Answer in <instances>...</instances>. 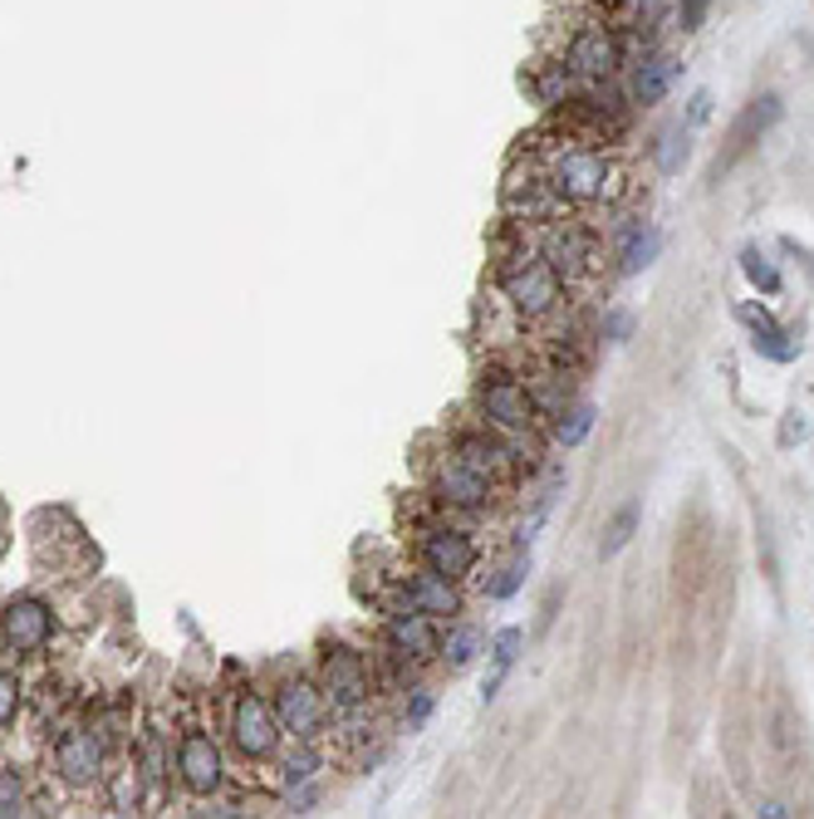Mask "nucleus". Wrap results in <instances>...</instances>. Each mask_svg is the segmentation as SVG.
Returning a JSON list of instances; mask_svg holds the SVG:
<instances>
[{
	"mask_svg": "<svg viewBox=\"0 0 814 819\" xmlns=\"http://www.w3.org/2000/svg\"><path fill=\"white\" fill-rule=\"evenodd\" d=\"M501 211H505V221L520 226V231H545V226H555V221L570 216V207H564L560 191H555V182L545 177V167H540L530 153H520L511 163V173H505Z\"/></svg>",
	"mask_w": 814,
	"mask_h": 819,
	"instance_id": "nucleus-1",
	"label": "nucleus"
},
{
	"mask_svg": "<svg viewBox=\"0 0 814 819\" xmlns=\"http://www.w3.org/2000/svg\"><path fill=\"white\" fill-rule=\"evenodd\" d=\"M477 407H481V423L505 432V437H535V432L545 427L535 397H530V383L520 379V373L501 369V363L477 379Z\"/></svg>",
	"mask_w": 814,
	"mask_h": 819,
	"instance_id": "nucleus-2",
	"label": "nucleus"
},
{
	"mask_svg": "<svg viewBox=\"0 0 814 819\" xmlns=\"http://www.w3.org/2000/svg\"><path fill=\"white\" fill-rule=\"evenodd\" d=\"M535 246H540V256L555 266L564 290L584 286V280H594L598 270H604V236H598L589 221H580V216H564V221L535 231Z\"/></svg>",
	"mask_w": 814,
	"mask_h": 819,
	"instance_id": "nucleus-3",
	"label": "nucleus"
},
{
	"mask_svg": "<svg viewBox=\"0 0 814 819\" xmlns=\"http://www.w3.org/2000/svg\"><path fill=\"white\" fill-rule=\"evenodd\" d=\"M427 486H432V500H437V506L467 510V516H481V510L495 500V491H501V486L486 481L477 466H467L451 447L432 462V471H427Z\"/></svg>",
	"mask_w": 814,
	"mask_h": 819,
	"instance_id": "nucleus-4",
	"label": "nucleus"
},
{
	"mask_svg": "<svg viewBox=\"0 0 814 819\" xmlns=\"http://www.w3.org/2000/svg\"><path fill=\"white\" fill-rule=\"evenodd\" d=\"M560 60L580 79H614L618 64H624V40H618L614 25H604V20H584V25H574L570 35H564Z\"/></svg>",
	"mask_w": 814,
	"mask_h": 819,
	"instance_id": "nucleus-5",
	"label": "nucleus"
},
{
	"mask_svg": "<svg viewBox=\"0 0 814 819\" xmlns=\"http://www.w3.org/2000/svg\"><path fill=\"white\" fill-rule=\"evenodd\" d=\"M413 545H417V560H422L427 570L457 579V584L477 574V564H481V545L461 526H422Z\"/></svg>",
	"mask_w": 814,
	"mask_h": 819,
	"instance_id": "nucleus-6",
	"label": "nucleus"
},
{
	"mask_svg": "<svg viewBox=\"0 0 814 819\" xmlns=\"http://www.w3.org/2000/svg\"><path fill=\"white\" fill-rule=\"evenodd\" d=\"M324 692H330V707H338L344 716L364 712L373 697V673L368 657L354 653V647H324Z\"/></svg>",
	"mask_w": 814,
	"mask_h": 819,
	"instance_id": "nucleus-7",
	"label": "nucleus"
},
{
	"mask_svg": "<svg viewBox=\"0 0 814 819\" xmlns=\"http://www.w3.org/2000/svg\"><path fill=\"white\" fill-rule=\"evenodd\" d=\"M398 609H417V613H427V619L442 623V619H461L467 599H461L457 579H447V574L427 570V564H417L413 574H403V584H398V604H393L388 613H398Z\"/></svg>",
	"mask_w": 814,
	"mask_h": 819,
	"instance_id": "nucleus-8",
	"label": "nucleus"
},
{
	"mask_svg": "<svg viewBox=\"0 0 814 819\" xmlns=\"http://www.w3.org/2000/svg\"><path fill=\"white\" fill-rule=\"evenodd\" d=\"M280 716L275 707H270L265 697H255V692H246L241 702H236V712H231V742L236 750H241L246 760H265V756H275L280 750Z\"/></svg>",
	"mask_w": 814,
	"mask_h": 819,
	"instance_id": "nucleus-9",
	"label": "nucleus"
},
{
	"mask_svg": "<svg viewBox=\"0 0 814 819\" xmlns=\"http://www.w3.org/2000/svg\"><path fill=\"white\" fill-rule=\"evenodd\" d=\"M275 716L295 742H314V736L324 732V722H330V697H324V687H314L310 677H290L275 697Z\"/></svg>",
	"mask_w": 814,
	"mask_h": 819,
	"instance_id": "nucleus-10",
	"label": "nucleus"
},
{
	"mask_svg": "<svg viewBox=\"0 0 814 819\" xmlns=\"http://www.w3.org/2000/svg\"><path fill=\"white\" fill-rule=\"evenodd\" d=\"M383 639H388V653L398 657V663H437V657H442V633H437V619H427V613H417V609L388 613Z\"/></svg>",
	"mask_w": 814,
	"mask_h": 819,
	"instance_id": "nucleus-11",
	"label": "nucleus"
},
{
	"mask_svg": "<svg viewBox=\"0 0 814 819\" xmlns=\"http://www.w3.org/2000/svg\"><path fill=\"white\" fill-rule=\"evenodd\" d=\"M177 770H182V785L191 795H211L221 785V750L201 726H191L177 746Z\"/></svg>",
	"mask_w": 814,
	"mask_h": 819,
	"instance_id": "nucleus-12",
	"label": "nucleus"
},
{
	"mask_svg": "<svg viewBox=\"0 0 814 819\" xmlns=\"http://www.w3.org/2000/svg\"><path fill=\"white\" fill-rule=\"evenodd\" d=\"M737 320L751 329V344H755V354H761V359H771V363H795L800 359V339L790 334V329H780L771 320V310H761L755 300L737 304Z\"/></svg>",
	"mask_w": 814,
	"mask_h": 819,
	"instance_id": "nucleus-13",
	"label": "nucleus"
},
{
	"mask_svg": "<svg viewBox=\"0 0 814 819\" xmlns=\"http://www.w3.org/2000/svg\"><path fill=\"white\" fill-rule=\"evenodd\" d=\"M0 629H6L10 647H20V653H40V647L50 643V633H54V613L44 609L40 599H15V604H6Z\"/></svg>",
	"mask_w": 814,
	"mask_h": 819,
	"instance_id": "nucleus-14",
	"label": "nucleus"
},
{
	"mask_svg": "<svg viewBox=\"0 0 814 819\" xmlns=\"http://www.w3.org/2000/svg\"><path fill=\"white\" fill-rule=\"evenodd\" d=\"M658 256H662V226H653V221L618 226V241H614L618 276H643V270H648Z\"/></svg>",
	"mask_w": 814,
	"mask_h": 819,
	"instance_id": "nucleus-15",
	"label": "nucleus"
},
{
	"mask_svg": "<svg viewBox=\"0 0 814 819\" xmlns=\"http://www.w3.org/2000/svg\"><path fill=\"white\" fill-rule=\"evenodd\" d=\"M54 770H60L70 785H88L104 770V750L88 732H64L60 746H54Z\"/></svg>",
	"mask_w": 814,
	"mask_h": 819,
	"instance_id": "nucleus-16",
	"label": "nucleus"
},
{
	"mask_svg": "<svg viewBox=\"0 0 814 819\" xmlns=\"http://www.w3.org/2000/svg\"><path fill=\"white\" fill-rule=\"evenodd\" d=\"M682 64L672 60V54H643V64L633 70V104L638 108H658L667 99V89H672V79Z\"/></svg>",
	"mask_w": 814,
	"mask_h": 819,
	"instance_id": "nucleus-17",
	"label": "nucleus"
},
{
	"mask_svg": "<svg viewBox=\"0 0 814 819\" xmlns=\"http://www.w3.org/2000/svg\"><path fill=\"white\" fill-rule=\"evenodd\" d=\"M780 113H785V104H780V94H755L751 104H745V113L737 118V128H731V157L745 153L751 143H761V133H771L775 123H780Z\"/></svg>",
	"mask_w": 814,
	"mask_h": 819,
	"instance_id": "nucleus-18",
	"label": "nucleus"
},
{
	"mask_svg": "<svg viewBox=\"0 0 814 819\" xmlns=\"http://www.w3.org/2000/svg\"><path fill=\"white\" fill-rule=\"evenodd\" d=\"M594 423H598V407L589 403V397H570V403L550 417V437H555L560 447H584Z\"/></svg>",
	"mask_w": 814,
	"mask_h": 819,
	"instance_id": "nucleus-19",
	"label": "nucleus"
},
{
	"mask_svg": "<svg viewBox=\"0 0 814 819\" xmlns=\"http://www.w3.org/2000/svg\"><path fill=\"white\" fill-rule=\"evenodd\" d=\"M638 520H643V506H638V500H628V506L604 526V535H598V560H614V554H624L628 545H633V535H638Z\"/></svg>",
	"mask_w": 814,
	"mask_h": 819,
	"instance_id": "nucleus-20",
	"label": "nucleus"
},
{
	"mask_svg": "<svg viewBox=\"0 0 814 819\" xmlns=\"http://www.w3.org/2000/svg\"><path fill=\"white\" fill-rule=\"evenodd\" d=\"M481 647H486L481 633L471 629V623H457V629L442 639V657H437V663H447V673H467V667L477 663Z\"/></svg>",
	"mask_w": 814,
	"mask_h": 819,
	"instance_id": "nucleus-21",
	"label": "nucleus"
},
{
	"mask_svg": "<svg viewBox=\"0 0 814 819\" xmlns=\"http://www.w3.org/2000/svg\"><path fill=\"white\" fill-rule=\"evenodd\" d=\"M687 157H692V128H667L658 143H653V163H658V173L662 177H672V173H682L687 167Z\"/></svg>",
	"mask_w": 814,
	"mask_h": 819,
	"instance_id": "nucleus-22",
	"label": "nucleus"
},
{
	"mask_svg": "<svg viewBox=\"0 0 814 819\" xmlns=\"http://www.w3.org/2000/svg\"><path fill=\"white\" fill-rule=\"evenodd\" d=\"M741 276L751 280V290H761L765 300H771V294H780V290H785V280H780L775 260L765 256L761 246H745V250H741Z\"/></svg>",
	"mask_w": 814,
	"mask_h": 819,
	"instance_id": "nucleus-23",
	"label": "nucleus"
},
{
	"mask_svg": "<svg viewBox=\"0 0 814 819\" xmlns=\"http://www.w3.org/2000/svg\"><path fill=\"white\" fill-rule=\"evenodd\" d=\"M525 574H530V554H511L491 579H481V594L495 599V604H501V599H515L520 584H525Z\"/></svg>",
	"mask_w": 814,
	"mask_h": 819,
	"instance_id": "nucleus-24",
	"label": "nucleus"
},
{
	"mask_svg": "<svg viewBox=\"0 0 814 819\" xmlns=\"http://www.w3.org/2000/svg\"><path fill=\"white\" fill-rule=\"evenodd\" d=\"M520 647H525V633H520V629H501V633H495V643H491V663H495V677H501V682H505V673L515 667Z\"/></svg>",
	"mask_w": 814,
	"mask_h": 819,
	"instance_id": "nucleus-25",
	"label": "nucleus"
},
{
	"mask_svg": "<svg viewBox=\"0 0 814 819\" xmlns=\"http://www.w3.org/2000/svg\"><path fill=\"white\" fill-rule=\"evenodd\" d=\"M285 785H304L314 776V770H320V750H314V742H300V750H290L285 756Z\"/></svg>",
	"mask_w": 814,
	"mask_h": 819,
	"instance_id": "nucleus-26",
	"label": "nucleus"
},
{
	"mask_svg": "<svg viewBox=\"0 0 814 819\" xmlns=\"http://www.w3.org/2000/svg\"><path fill=\"white\" fill-rule=\"evenodd\" d=\"M805 437H810V417L800 413V407H785V413H780V432H775V442L790 452V447H800Z\"/></svg>",
	"mask_w": 814,
	"mask_h": 819,
	"instance_id": "nucleus-27",
	"label": "nucleus"
},
{
	"mask_svg": "<svg viewBox=\"0 0 814 819\" xmlns=\"http://www.w3.org/2000/svg\"><path fill=\"white\" fill-rule=\"evenodd\" d=\"M437 707V697H432V687H413L407 692V707H403V722H407V732H417V726L432 716Z\"/></svg>",
	"mask_w": 814,
	"mask_h": 819,
	"instance_id": "nucleus-28",
	"label": "nucleus"
},
{
	"mask_svg": "<svg viewBox=\"0 0 814 819\" xmlns=\"http://www.w3.org/2000/svg\"><path fill=\"white\" fill-rule=\"evenodd\" d=\"M633 314L628 310H608L604 320H598V339H608V344H624V339H633Z\"/></svg>",
	"mask_w": 814,
	"mask_h": 819,
	"instance_id": "nucleus-29",
	"label": "nucleus"
},
{
	"mask_svg": "<svg viewBox=\"0 0 814 819\" xmlns=\"http://www.w3.org/2000/svg\"><path fill=\"white\" fill-rule=\"evenodd\" d=\"M20 805H25V795H20V780H15V770H0V819L20 815Z\"/></svg>",
	"mask_w": 814,
	"mask_h": 819,
	"instance_id": "nucleus-30",
	"label": "nucleus"
},
{
	"mask_svg": "<svg viewBox=\"0 0 814 819\" xmlns=\"http://www.w3.org/2000/svg\"><path fill=\"white\" fill-rule=\"evenodd\" d=\"M15 707H20V682L15 673H0V726L15 722Z\"/></svg>",
	"mask_w": 814,
	"mask_h": 819,
	"instance_id": "nucleus-31",
	"label": "nucleus"
},
{
	"mask_svg": "<svg viewBox=\"0 0 814 819\" xmlns=\"http://www.w3.org/2000/svg\"><path fill=\"white\" fill-rule=\"evenodd\" d=\"M707 6H711V0H677V25H682L687 35H692V30H702Z\"/></svg>",
	"mask_w": 814,
	"mask_h": 819,
	"instance_id": "nucleus-32",
	"label": "nucleus"
},
{
	"mask_svg": "<svg viewBox=\"0 0 814 819\" xmlns=\"http://www.w3.org/2000/svg\"><path fill=\"white\" fill-rule=\"evenodd\" d=\"M711 104H717V99H711V89H697L692 104H687V128H702V123L711 118Z\"/></svg>",
	"mask_w": 814,
	"mask_h": 819,
	"instance_id": "nucleus-33",
	"label": "nucleus"
},
{
	"mask_svg": "<svg viewBox=\"0 0 814 819\" xmlns=\"http://www.w3.org/2000/svg\"><path fill=\"white\" fill-rule=\"evenodd\" d=\"M755 815H765V819H790L795 810H790L785 800H761V805H755Z\"/></svg>",
	"mask_w": 814,
	"mask_h": 819,
	"instance_id": "nucleus-34",
	"label": "nucleus"
}]
</instances>
